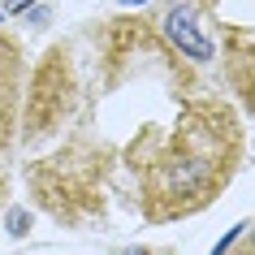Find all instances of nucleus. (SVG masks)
Here are the masks:
<instances>
[{
	"label": "nucleus",
	"mask_w": 255,
	"mask_h": 255,
	"mask_svg": "<svg viewBox=\"0 0 255 255\" xmlns=\"http://www.w3.org/2000/svg\"><path fill=\"white\" fill-rule=\"evenodd\" d=\"M121 4H143V0H121Z\"/></svg>",
	"instance_id": "obj_10"
},
{
	"label": "nucleus",
	"mask_w": 255,
	"mask_h": 255,
	"mask_svg": "<svg viewBox=\"0 0 255 255\" xmlns=\"http://www.w3.org/2000/svg\"><path fill=\"white\" fill-rule=\"evenodd\" d=\"M242 160V121L229 100H186L173 126H143L126 164L147 225H169L212 208Z\"/></svg>",
	"instance_id": "obj_1"
},
{
	"label": "nucleus",
	"mask_w": 255,
	"mask_h": 255,
	"mask_svg": "<svg viewBox=\"0 0 255 255\" xmlns=\"http://www.w3.org/2000/svg\"><path fill=\"white\" fill-rule=\"evenodd\" d=\"M234 255H255V247H251V242H247V247H238V251H234Z\"/></svg>",
	"instance_id": "obj_9"
},
{
	"label": "nucleus",
	"mask_w": 255,
	"mask_h": 255,
	"mask_svg": "<svg viewBox=\"0 0 255 255\" xmlns=\"http://www.w3.org/2000/svg\"><path fill=\"white\" fill-rule=\"evenodd\" d=\"M151 17H156L164 43H169L173 52H182L190 65H208V61L216 56L212 39L199 30V9H190L186 0H164L160 13H151Z\"/></svg>",
	"instance_id": "obj_2"
},
{
	"label": "nucleus",
	"mask_w": 255,
	"mask_h": 255,
	"mask_svg": "<svg viewBox=\"0 0 255 255\" xmlns=\"http://www.w3.org/2000/svg\"><path fill=\"white\" fill-rule=\"evenodd\" d=\"M17 82H22V48L0 30V156L13 138V108H17Z\"/></svg>",
	"instance_id": "obj_4"
},
{
	"label": "nucleus",
	"mask_w": 255,
	"mask_h": 255,
	"mask_svg": "<svg viewBox=\"0 0 255 255\" xmlns=\"http://www.w3.org/2000/svg\"><path fill=\"white\" fill-rule=\"evenodd\" d=\"M225 82L255 117V26H225Z\"/></svg>",
	"instance_id": "obj_3"
},
{
	"label": "nucleus",
	"mask_w": 255,
	"mask_h": 255,
	"mask_svg": "<svg viewBox=\"0 0 255 255\" xmlns=\"http://www.w3.org/2000/svg\"><path fill=\"white\" fill-rule=\"evenodd\" d=\"M121 255H156V251H147V247H130V251H121Z\"/></svg>",
	"instance_id": "obj_8"
},
{
	"label": "nucleus",
	"mask_w": 255,
	"mask_h": 255,
	"mask_svg": "<svg viewBox=\"0 0 255 255\" xmlns=\"http://www.w3.org/2000/svg\"><path fill=\"white\" fill-rule=\"evenodd\" d=\"M26 229H30V216H26V212H13V216H9V234H17V238H22Z\"/></svg>",
	"instance_id": "obj_5"
},
{
	"label": "nucleus",
	"mask_w": 255,
	"mask_h": 255,
	"mask_svg": "<svg viewBox=\"0 0 255 255\" xmlns=\"http://www.w3.org/2000/svg\"><path fill=\"white\" fill-rule=\"evenodd\" d=\"M186 4H190V9H199V13H212L221 0H186Z\"/></svg>",
	"instance_id": "obj_6"
},
{
	"label": "nucleus",
	"mask_w": 255,
	"mask_h": 255,
	"mask_svg": "<svg viewBox=\"0 0 255 255\" xmlns=\"http://www.w3.org/2000/svg\"><path fill=\"white\" fill-rule=\"evenodd\" d=\"M26 4H30V0H9V4H4V13H22Z\"/></svg>",
	"instance_id": "obj_7"
}]
</instances>
